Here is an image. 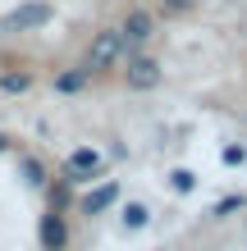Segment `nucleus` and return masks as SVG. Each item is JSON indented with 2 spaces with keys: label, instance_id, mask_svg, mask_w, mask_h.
Segmentation results:
<instances>
[{
  "label": "nucleus",
  "instance_id": "nucleus-1",
  "mask_svg": "<svg viewBox=\"0 0 247 251\" xmlns=\"http://www.w3.org/2000/svg\"><path fill=\"white\" fill-rule=\"evenodd\" d=\"M124 60V37H119V27L106 23V27H96L92 37L82 41V55H78V64H87L101 78V73H114Z\"/></svg>",
  "mask_w": 247,
  "mask_h": 251
},
{
  "label": "nucleus",
  "instance_id": "nucleus-2",
  "mask_svg": "<svg viewBox=\"0 0 247 251\" xmlns=\"http://www.w3.org/2000/svg\"><path fill=\"white\" fill-rule=\"evenodd\" d=\"M119 82L128 87V92H156V87H165V60L161 55H151V50H133V55H124L119 60Z\"/></svg>",
  "mask_w": 247,
  "mask_h": 251
},
{
  "label": "nucleus",
  "instance_id": "nucleus-3",
  "mask_svg": "<svg viewBox=\"0 0 247 251\" xmlns=\"http://www.w3.org/2000/svg\"><path fill=\"white\" fill-rule=\"evenodd\" d=\"M119 37H124V55H133V50H151V41L161 37V19L151 14V5H128L119 14Z\"/></svg>",
  "mask_w": 247,
  "mask_h": 251
},
{
  "label": "nucleus",
  "instance_id": "nucleus-4",
  "mask_svg": "<svg viewBox=\"0 0 247 251\" xmlns=\"http://www.w3.org/2000/svg\"><path fill=\"white\" fill-rule=\"evenodd\" d=\"M55 23V5L51 0H27V5L9 9L0 19V37H23V32H41V27Z\"/></svg>",
  "mask_w": 247,
  "mask_h": 251
},
{
  "label": "nucleus",
  "instance_id": "nucleus-5",
  "mask_svg": "<svg viewBox=\"0 0 247 251\" xmlns=\"http://www.w3.org/2000/svg\"><path fill=\"white\" fill-rule=\"evenodd\" d=\"M106 174V155L96 151V146H74V151L64 155V178L69 183H92Z\"/></svg>",
  "mask_w": 247,
  "mask_h": 251
},
{
  "label": "nucleus",
  "instance_id": "nucleus-6",
  "mask_svg": "<svg viewBox=\"0 0 247 251\" xmlns=\"http://www.w3.org/2000/svg\"><path fill=\"white\" fill-rule=\"evenodd\" d=\"M92 82H96V73L87 69V64H78V60L51 73V92H55V96H82Z\"/></svg>",
  "mask_w": 247,
  "mask_h": 251
},
{
  "label": "nucleus",
  "instance_id": "nucleus-7",
  "mask_svg": "<svg viewBox=\"0 0 247 251\" xmlns=\"http://www.w3.org/2000/svg\"><path fill=\"white\" fill-rule=\"evenodd\" d=\"M37 238H41V251H64L69 247V224H64V215H41V224H37Z\"/></svg>",
  "mask_w": 247,
  "mask_h": 251
},
{
  "label": "nucleus",
  "instance_id": "nucleus-8",
  "mask_svg": "<svg viewBox=\"0 0 247 251\" xmlns=\"http://www.w3.org/2000/svg\"><path fill=\"white\" fill-rule=\"evenodd\" d=\"M110 205H119V183H110V178H106L96 192H87V197L78 201V210H82V215H106Z\"/></svg>",
  "mask_w": 247,
  "mask_h": 251
},
{
  "label": "nucleus",
  "instance_id": "nucleus-9",
  "mask_svg": "<svg viewBox=\"0 0 247 251\" xmlns=\"http://www.w3.org/2000/svg\"><path fill=\"white\" fill-rule=\"evenodd\" d=\"M32 73H27V69H0V92H5V96H27V92H32Z\"/></svg>",
  "mask_w": 247,
  "mask_h": 251
},
{
  "label": "nucleus",
  "instance_id": "nucleus-10",
  "mask_svg": "<svg viewBox=\"0 0 247 251\" xmlns=\"http://www.w3.org/2000/svg\"><path fill=\"white\" fill-rule=\"evenodd\" d=\"M119 224H124V233L147 228V224H151V205H147V201H128L124 210H119Z\"/></svg>",
  "mask_w": 247,
  "mask_h": 251
},
{
  "label": "nucleus",
  "instance_id": "nucleus-11",
  "mask_svg": "<svg viewBox=\"0 0 247 251\" xmlns=\"http://www.w3.org/2000/svg\"><path fill=\"white\" fill-rule=\"evenodd\" d=\"M201 0H151V14L156 19H183V14H192Z\"/></svg>",
  "mask_w": 247,
  "mask_h": 251
},
{
  "label": "nucleus",
  "instance_id": "nucleus-12",
  "mask_svg": "<svg viewBox=\"0 0 247 251\" xmlns=\"http://www.w3.org/2000/svg\"><path fill=\"white\" fill-rule=\"evenodd\" d=\"M19 174H23L27 187H37V192L46 187V165H41L37 155H19Z\"/></svg>",
  "mask_w": 247,
  "mask_h": 251
},
{
  "label": "nucleus",
  "instance_id": "nucleus-13",
  "mask_svg": "<svg viewBox=\"0 0 247 251\" xmlns=\"http://www.w3.org/2000/svg\"><path fill=\"white\" fill-rule=\"evenodd\" d=\"M46 197H51V210H55V215H64V210H69V201H74V183H69V178L46 183Z\"/></svg>",
  "mask_w": 247,
  "mask_h": 251
},
{
  "label": "nucleus",
  "instance_id": "nucleus-14",
  "mask_svg": "<svg viewBox=\"0 0 247 251\" xmlns=\"http://www.w3.org/2000/svg\"><path fill=\"white\" fill-rule=\"evenodd\" d=\"M169 187L179 192V197H188V192H197V174L192 169H174L169 174Z\"/></svg>",
  "mask_w": 247,
  "mask_h": 251
},
{
  "label": "nucleus",
  "instance_id": "nucleus-15",
  "mask_svg": "<svg viewBox=\"0 0 247 251\" xmlns=\"http://www.w3.org/2000/svg\"><path fill=\"white\" fill-rule=\"evenodd\" d=\"M220 160H224L229 169H238V165H247V146H224V151H220Z\"/></svg>",
  "mask_w": 247,
  "mask_h": 251
},
{
  "label": "nucleus",
  "instance_id": "nucleus-16",
  "mask_svg": "<svg viewBox=\"0 0 247 251\" xmlns=\"http://www.w3.org/2000/svg\"><path fill=\"white\" fill-rule=\"evenodd\" d=\"M243 205H247V197H224L220 205H215V219H229L234 210H243Z\"/></svg>",
  "mask_w": 247,
  "mask_h": 251
},
{
  "label": "nucleus",
  "instance_id": "nucleus-17",
  "mask_svg": "<svg viewBox=\"0 0 247 251\" xmlns=\"http://www.w3.org/2000/svg\"><path fill=\"white\" fill-rule=\"evenodd\" d=\"M9 151V137H5V132H0V155H5Z\"/></svg>",
  "mask_w": 247,
  "mask_h": 251
}]
</instances>
